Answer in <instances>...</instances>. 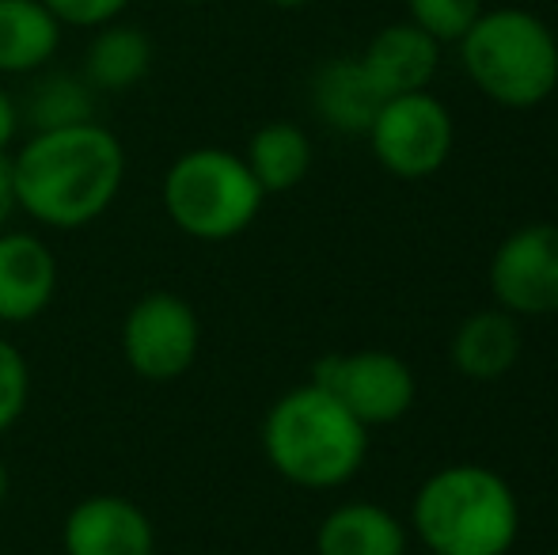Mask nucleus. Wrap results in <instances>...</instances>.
I'll list each match as a JSON object with an SVG mask.
<instances>
[{
	"mask_svg": "<svg viewBox=\"0 0 558 555\" xmlns=\"http://www.w3.org/2000/svg\"><path fill=\"white\" fill-rule=\"evenodd\" d=\"M316 555H407V526L376 503H342L319 521Z\"/></svg>",
	"mask_w": 558,
	"mask_h": 555,
	"instance_id": "nucleus-15",
	"label": "nucleus"
},
{
	"mask_svg": "<svg viewBox=\"0 0 558 555\" xmlns=\"http://www.w3.org/2000/svg\"><path fill=\"white\" fill-rule=\"evenodd\" d=\"M31 403V365L8 335H0V434L23 419Z\"/></svg>",
	"mask_w": 558,
	"mask_h": 555,
	"instance_id": "nucleus-21",
	"label": "nucleus"
},
{
	"mask_svg": "<svg viewBox=\"0 0 558 555\" xmlns=\"http://www.w3.org/2000/svg\"><path fill=\"white\" fill-rule=\"evenodd\" d=\"M266 4H274V8H304V4H312V0H266Z\"/></svg>",
	"mask_w": 558,
	"mask_h": 555,
	"instance_id": "nucleus-26",
	"label": "nucleus"
},
{
	"mask_svg": "<svg viewBox=\"0 0 558 555\" xmlns=\"http://www.w3.org/2000/svg\"><path fill=\"white\" fill-rule=\"evenodd\" d=\"M411 529L434 555H506L521 533V503L494 468L448 464L418 487Z\"/></svg>",
	"mask_w": 558,
	"mask_h": 555,
	"instance_id": "nucleus-3",
	"label": "nucleus"
},
{
	"mask_svg": "<svg viewBox=\"0 0 558 555\" xmlns=\"http://www.w3.org/2000/svg\"><path fill=\"white\" fill-rule=\"evenodd\" d=\"M15 134H20V104L0 88V153L12 148Z\"/></svg>",
	"mask_w": 558,
	"mask_h": 555,
	"instance_id": "nucleus-24",
	"label": "nucleus"
},
{
	"mask_svg": "<svg viewBox=\"0 0 558 555\" xmlns=\"http://www.w3.org/2000/svg\"><path fill=\"white\" fill-rule=\"evenodd\" d=\"M490 293L509 316H558V225L513 229L490 255Z\"/></svg>",
	"mask_w": 558,
	"mask_h": 555,
	"instance_id": "nucleus-9",
	"label": "nucleus"
},
{
	"mask_svg": "<svg viewBox=\"0 0 558 555\" xmlns=\"http://www.w3.org/2000/svg\"><path fill=\"white\" fill-rule=\"evenodd\" d=\"M153 58V38L133 23L114 20L107 27H96L88 50H84L81 76L96 92H130L148 76Z\"/></svg>",
	"mask_w": 558,
	"mask_h": 555,
	"instance_id": "nucleus-17",
	"label": "nucleus"
},
{
	"mask_svg": "<svg viewBox=\"0 0 558 555\" xmlns=\"http://www.w3.org/2000/svg\"><path fill=\"white\" fill-rule=\"evenodd\" d=\"M96 122V88L81 73H46L27 88L20 104V126L31 134Z\"/></svg>",
	"mask_w": 558,
	"mask_h": 555,
	"instance_id": "nucleus-19",
	"label": "nucleus"
},
{
	"mask_svg": "<svg viewBox=\"0 0 558 555\" xmlns=\"http://www.w3.org/2000/svg\"><path fill=\"white\" fill-rule=\"evenodd\" d=\"M506 555H513V552H506Z\"/></svg>",
	"mask_w": 558,
	"mask_h": 555,
	"instance_id": "nucleus-28",
	"label": "nucleus"
},
{
	"mask_svg": "<svg viewBox=\"0 0 558 555\" xmlns=\"http://www.w3.org/2000/svg\"><path fill=\"white\" fill-rule=\"evenodd\" d=\"M460 65L490 104L532 111L558 88V38L529 8H490L460 38Z\"/></svg>",
	"mask_w": 558,
	"mask_h": 555,
	"instance_id": "nucleus-4",
	"label": "nucleus"
},
{
	"mask_svg": "<svg viewBox=\"0 0 558 555\" xmlns=\"http://www.w3.org/2000/svg\"><path fill=\"white\" fill-rule=\"evenodd\" d=\"M15 202L35 225L76 232L96 225L125 183V148L99 122L31 134L12 156Z\"/></svg>",
	"mask_w": 558,
	"mask_h": 555,
	"instance_id": "nucleus-1",
	"label": "nucleus"
},
{
	"mask_svg": "<svg viewBox=\"0 0 558 555\" xmlns=\"http://www.w3.org/2000/svg\"><path fill=\"white\" fill-rule=\"evenodd\" d=\"M368 148L376 164L396 179H429L452 156V114L434 92L391 96L368 126Z\"/></svg>",
	"mask_w": 558,
	"mask_h": 555,
	"instance_id": "nucleus-6",
	"label": "nucleus"
},
{
	"mask_svg": "<svg viewBox=\"0 0 558 555\" xmlns=\"http://www.w3.org/2000/svg\"><path fill=\"white\" fill-rule=\"evenodd\" d=\"M361 65L373 76V84L380 88L384 99L429 92L437 65H441V43L434 35H426L422 27H414L411 20L388 23V27H380L368 38Z\"/></svg>",
	"mask_w": 558,
	"mask_h": 555,
	"instance_id": "nucleus-12",
	"label": "nucleus"
},
{
	"mask_svg": "<svg viewBox=\"0 0 558 555\" xmlns=\"http://www.w3.org/2000/svg\"><path fill=\"white\" fill-rule=\"evenodd\" d=\"M65 555H156L153 518L122 495L81 498L61 526Z\"/></svg>",
	"mask_w": 558,
	"mask_h": 555,
	"instance_id": "nucleus-10",
	"label": "nucleus"
},
{
	"mask_svg": "<svg viewBox=\"0 0 558 555\" xmlns=\"http://www.w3.org/2000/svg\"><path fill=\"white\" fill-rule=\"evenodd\" d=\"M58 293V260L50 244L27 229L0 232V324L38 319Z\"/></svg>",
	"mask_w": 558,
	"mask_h": 555,
	"instance_id": "nucleus-11",
	"label": "nucleus"
},
{
	"mask_svg": "<svg viewBox=\"0 0 558 555\" xmlns=\"http://www.w3.org/2000/svg\"><path fill=\"white\" fill-rule=\"evenodd\" d=\"M312 107L338 134H368L376 111L384 107L380 88L365 73L361 58H331L312 81Z\"/></svg>",
	"mask_w": 558,
	"mask_h": 555,
	"instance_id": "nucleus-14",
	"label": "nucleus"
},
{
	"mask_svg": "<svg viewBox=\"0 0 558 555\" xmlns=\"http://www.w3.org/2000/svg\"><path fill=\"white\" fill-rule=\"evenodd\" d=\"M263 202V186L232 148H191L175 156L163 176V209L171 225L202 244H225L247 232Z\"/></svg>",
	"mask_w": 558,
	"mask_h": 555,
	"instance_id": "nucleus-5",
	"label": "nucleus"
},
{
	"mask_svg": "<svg viewBox=\"0 0 558 555\" xmlns=\"http://www.w3.org/2000/svg\"><path fill=\"white\" fill-rule=\"evenodd\" d=\"M521 358V324L506 309L471 312L452 335V365L460 377L490 385L501 381Z\"/></svg>",
	"mask_w": 558,
	"mask_h": 555,
	"instance_id": "nucleus-13",
	"label": "nucleus"
},
{
	"mask_svg": "<svg viewBox=\"0 0 558 555\" xmlns=\"http://www.w3.org/2000/svg\"><path fill=\"white\" fill-rule=\"evenodd\" d=\"M20 214V202H15V179H12V156L0 153V232L8 229V221Z\"/></svg>",
	"mask_w": 558,
	"mask_h": 555,
	"instance_id": "nucleus-23",
	"label": "nucleus"
},
{
	"mask_svg": "<svg viewBox=\"0 0 558 555\" xmlns=\"http://www.w3.org/2000/svg\"><path fill=\"white\" fill-rule=\"evenodd\" d=\"M243 160L263 194H286L312 171V141L296 122H266L251 134Z\"/></svg>",
	"mask_w": 558,
	"mask_h": 555,
	"instance_id": "nucleus-18",
	"label": "nucleus"
},
{
	"mask_svg": "<svg viewBox=\"0 0 558 555\" xmlns=\"http://www.w3.org/2000/svg\"><path fill=\"white\" fill-rule=\"evenodd\" d=\"M43 4L50 8V15L61 27L96 31V27H107V23L122 20L130 0H43Z\"/></svg>",
	"mask_w": 558,
	"mask_h": 555,
	"instance_id": "nucleus-22",
	"label": "nucleus"
},
{
	"mask_svg": "<svg viewBox=\"0 0 558 555\" xmlns=\"http://www.w3.org/2000/svg\"><path fill=\"white\" fill-rule=\"evenodd\" d=\"M179 4H209V0H179Z\"/></svg>",
	"mask_w": 558,
	"mask_h": 555,
	"instance_id": "nucleus-27",
	"label": "nucleus"
},
{
	"mask_svg": "<svg viewBox=\"0 0 558 555\" xmlns=\"http://www.w3.org/2000/svg\"><path fill=\"white\" fill-rule=\"evenodd\" d=\"M61 31L43 0H0V76L43 73L58 53Z\"/></svg>",
	"mask_w": 558,
	"mask_h": 555,
	"instance_id": "nucleus-16",
	"label": "nucleus"
},
{
	"mask_svg": "<svg viewBox=\"0 0 558 555\" xmlns=\"http://www.w3.org/2000/svg\"><path fill=\"white\" fill-rule=\"evenodd\" d=\"M312 385L327 388L361 426H391L414 408L418 381L391 350H345L312 365Z\"/></svg>",
	"mask_w": 558,
	"mask_h": 555,
	"instance_id": "nucleus-8",
	"label": "nucleus"
},
{
	"mask_svg": "<svg viewBox=\"0 0 558 555\" xmlns=\"http://www.w3.org/2000/svg\"><path fill=\"white\" fill-rule=\"evenodd\" d=\"M202 350V324L198 312L186 297L153 289L145 293L122 319V354L125 365L141 381L171 385L186 377L198 362Z\"/></svg>",
	"mask_w": 558,
	"mask_h": 555,
	"instance_id": "nucleus-7",
	"label": "nucleus"
},
{
	"mask_svg": "<svg viewBox=\"0 0 558 555\" xmlns=\"http://www.w3.org/2000/svg\"><path fill=\"white\" fill-rule=\"evenodd\" d=\"M263 453L293 487L335 491L365 464L368 426H361L327 388L308 381L270 403L263 419Z\"/></svg>",
	"mask_w": 558,
	"mask_h": 555,
	"instance_id": "nucleus-2",
	"label": "nucleus"
},
{
	"mask_svg": "<svg viewBox=\"0 0 558 555\" xmlns=\"http://www.w3.org/2000/svg\"><path fill=\"white\" fill-rule=\"evenodd\" d=\"M483 12V0H407V15H411L414 27L434 35L441 46L460 43Z\"/></svg>",
	"mask_w": 558,
	"mask_h": 555,
	"instance_id": "nucleus-20",
	"label": "nucleus"
},
{
	"mask_svg": "<svg viewBox=\"0 0 558 555\" xmlns=\"http://www.w3.org/2000/svg\"><path fill=\"white\" fill-rule=\"evenodd\" d=\"M8 498V468H4V457H0V506Z\"/></svg>",
	"mask_w": 558,
	"mask_h": 555,
	"instance_id": "nucleus-25",
	"label": "nucleus"
}]
</instances>
